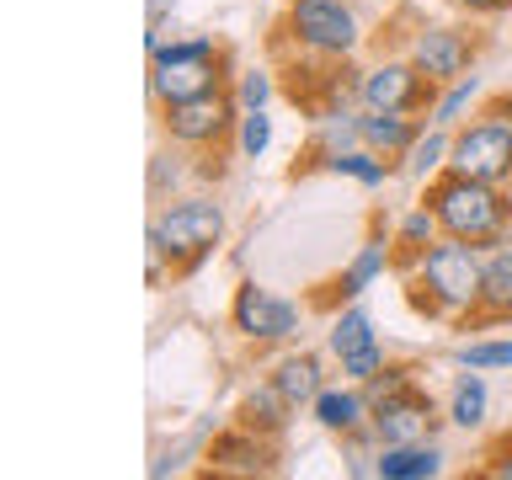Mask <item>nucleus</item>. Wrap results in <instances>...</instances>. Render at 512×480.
<instances>
[{"label": "nucleus", "instance_id": "f257e3e1", "mask_svg": "<svg viewBox=\"0 0 512 480\" xmlns=\"http://www.w3.org/2000/svg\"><path fill=\"white\" fill-rule=\"evenodd\" d=\"M480 283H486V256L470 240H432L427 256L416 262V278H411V304L438 320H459V315H475L480 304Z\"/></svg>", "mask_w": 512, "mask_h": 480}, {"label": "nucleus", "instance_id": "f03ea898", "mask_svg": "<svg viewBox=\"0 0 512 480\" xmlns=\"http://www.w3.org/2000/svg\"><path fill=\"white\" fill-rule=\"evenodd\" d=\"M422 203L438 214V230H443V235L470 240V246H480V251L502 246L507 219H512V203L502 198V187L475 182V176H459V171L427 176Z\"/></svg>", "mask_w": 512, "mask_h": 480}, {"label": "nucleus", "instance_id": "7ed1b4c3", "mask_svg": "<svg viewBox=\"0 0 512 480\" xmlns=\"http://www.w3.org/2000/svg\"><path fill=\"white\" fill-rule=\"evenodd\" d=\"M374 416H368V438L379 448L390 443H427L438 432V406L422 384L411 379V368H379L374 379Z\"/></svg>", "mask_w": 512, "mask_h": 480}, {"label": "nucleus", "instance_id": "20e7f679", "mask_svg": "<svg viewBox=\"0 0 512 480\" xmlns=\"http://www.w3.org/2000/svg\"><path fill=\"white\" fill-rule=\"evenodd\" d=\"M155 235L166 240L171 272L187 278V272H198L224 240V208L214 198H182V203H171L166 214H155Z\"/></svg>", "mask_w": 512, "mask_h": 480}, {"label": "nucleus", "instance_id": "39448f33", "mask_svg": "<svg viewBox=\"0 0 512 480\" xmlns=\"http://www.w3.org/2000/svg\"><path fill=\"white\" fill-rule=\"evenodd\" d=\"M283 32L315 59H347L363 38L352 0H288Z\"/></svg>", "mask_w": 512, "mask_h": 480}, {"label": "nucleus", "instance_id": "423d86ee", "mask_svg": "<svg viewBox=\"0 0 512 480\" xmlns=\"http://www.w3.org/2000/svg\"><path fill=\"white\" fill-rule=\"evenodd\" d=\"M443 171H459V176H475V182L502 187L512 176V118H507V107L480 112L464 134H454Z\"/></svg>", "mask_w": 512, "mask_h": 480}, {"label": "nucleus", "instance_id": "0eeeda50", "mask_svg": "<svg viewBox=\"0 0 512 480\" xmlns=\"http://www.w3.org/2000/svg\"><path fill=\"white\" fill-rule=\"evenodd\" d=\"M358 102L368 112H427L438 107V80L416 59H384L358 80Z\"/></svg>", "mask_w": 512, "mask_h": 480}, {"label": "nucleus", "instance_id": "6e6552de", "mask_svg": "<svg viewBox=\"0 0 512 480\" xmlns=\"http://www.w3.org/2000/svg\"><path fill=\"white\" fill-rule=\"evenodd\" d=\"M160 123H166V134L176 144H219L224 134H230L235 123V96L230 91H203V96H187V102H171L160 107Z\"/></svg>", "mask_w": 512, "mask_h": 480}, {"label": "nucleus", "instance_id": "1a4fd4ad", "mask_svg": "<svg viewBox=\"0 0 512 480\" xmlns=\"http://www.w3.org/2000/svg\"><path fill=\"white\" fill-rule=\"evenodd\" d=\"M230 320H235L240 336H251V342H288V336L299 331V304L278 299L262 283H240L235 304H230Z\"/></svg>", "mask_w": 512, "mask_h": 480}, {"label": "nucleus", "instance_id": "9d476101", "mask_svg": "<svg viewBox=\"0 0 512 480\" xmlns=\"http://www.w3.org/2000/svg\"><path fill=\"white\" fill-rule=\"evenodd\" d=\"M331 352H336V363H342V374L352 384H368L384 368V347H379V336H374V320H368L363 304H352V310L336 315V326H331Z\"/></svg>", "mask_w": 512, "mask_h": 480}, {"label": "nucleus", "instance_id": "9b49d317", "mask_svg": "<svg viewBox=\"0 0 512 480\" xmlns=\"http://www.w3.org/2000/svg\"><path fill=\"white\" fill-rule=\"evenodd\" d=\"M208 470L214 475H272L278 470V438L235 422L230 432L214 438V448H208Z\"/></svg>", "mask_w": 512, "mask_h": 480}, {"label": "nucleus", "instance_id": "f8f14e48", "mask_svg": "<svg viewBox=\"0 0 512 480\" xmlns=\"http://www.w3.org/2000/svg\"><path fill=\"white\" fill-rule=\"evenodd\" d=\"M411 59L422 64V70L438 80V86H454V80H464V70L475 64V43H470V32L432 22V27H416Z\"/></svg>", "mask_w": 512, "mask_h": 480}, {"label": "nucleus", "instance_id": "ddd939ff", "mask_svg": "<svg viewBox=\"0 0 512 480\" xmlns=\"http://www.w3.org/2000/svg\"><path fill=\"white\" fill-rule=\"evenodd\" d=\"M224 86V54H203V59H171V64H150V91L160 107L187 102V96L219 91Z\"/></svg>", "mask_w": 512, "mask_h": 480}, {"label": "nucleus", "instance_id": "4468645a", "mask_svg": "<svg viewBox=\"0 0 512 480\" xmlns=\"http://www.w3.org/2000/svg\"><path fill=\"white\" fill-rule=\"evenodd\" d=\"M358 134L368 150H379L384 160H400L411 155V144L422 139V123H416V112H358Z\"/></svg>", "mask_w": 512, "mask_h": 480}, {"label": "nucleus", "instance_id": "2eb2a0df", "mask_svg": "<svg viewBox=\"0 0 512 480\" xmlns=\"http://www.w3.org/2000/svg\"><path fill=\"white\" fill-rule=\"evenodd\" d=\"M315 422L326 432H342V438H358V432H368V416H374V400H368L363 390H320L315 395Z\"/></svg>", "mask_w": 512, "mask_h": 480}, {"label": "nucleus", "instance_id": "dca6fc26", "mask_svg": "<svg viewBox=\"0 0 512 480\" xmlns=\"http://www.w3.org/2000/svg\"><path fill=\"white\" fill-rule=\"evenodd\" d=\"M443 470V454L427 443H390V448H379V459H374V475L379 480H427V475H438Z\"/></svg>", "mask_w": 512, "mask_h": 480}, {"label": "nucleus", "instance_id": "f3484780", "mask_svg": "<svg viewBox=\"0 0 512 480\" xmlns=\"http://www.w3.org/2000/svg\"><path fill=\"white\" fill-rule=\"evenodd\" d=\"M470 320H512V246H491L486 256V283Z\"/></svg>", "mask_w": 512, "mask_h": 480}, {"label": "nucleus", "instance_id": "a211bd4d", "mask_svg": "<svg viewBox=\"0 0 512 480\" xmlns=\"http://www.w3.org/2000/svg\"><path fill=\"white\" fill-rule=\"evenodd\" d=\"M272 384H278V390L288 395V406H315V395L326 390V384H320V358L315 352H288V358L278 363V374H272Z\"/></svg>", "mask_w": 512, "mask_h": 480}, {"label": "nucleus", "instance_id": "6ab92c4d", "mask_svg": "<svg viewBox=\"0 0 512 480\" xmlns=\"http://www.w3.org/2000/svg\"><path fill=\"white\" fill-rule=\"evenodd\" d=\"M288 416H294V406H288V395H283L272 379H267V384H256V390L240 400V422L256 427V432H267V438H283Z\"/></svg>", "mask_w": 512, "mask_h": 480}, {"label": "nucleus", "instance_id": "aec40b11", "mask_svg": "<svg viewBox=\"0 0 512 480\" xmlns=\"http://www.w3.org/2000/svg\"><path fill=\"white\" fill-rule=\"evenodd\" d=\"M390 262H395L390 235H379V230H374V235H368V246L358 251V262H352V267L342 272V278H336V294H342V299H358L363 288L374 283V278H379V272L390 267Z\"/></svg>", "mask_w": 512, "mask_h": 480}, {"label": "nucleus", "instance_id": "412c9836", "mask_svg": "<svg viewBox=\"0 0 512 480\" xmlns=\"http://www.w3.org/2000/svg\"><path fill=\"white\" fill-rule=\"evenodd\" d=\"M438 235H443V230H438V214H432L427 203L411 208V214L400 219V235H395V262H400V267H416Z\"/></svg>", "mask_w": 512, "mask_h": 480}, {"label": "nucleus", "instance_id": "4be33fe9", "mask_svg": "<svg viewBox=\"0 0 512 480\" xmlns=\"http://www.w3.org/2000/svg\"><path fill=\"white\" fill-rule=\"evenodd\" d=\"M448 422H454V427H480V422H486V384H480V368L459 374L454 400H448Z\"/></svg>", "mask_w": 512, "mask_h": 480}, {"label": "nucleus", "instance_id": "5701e85b", "mask_svg": "<svg viewBox=\"0 0 512 480\" xmlns=\"http://www.w3.org/2000/svg\"><path fill=\"white\" fill-rule=\"evenodd\" d=\"M326 171L336 176H352V182H363V187H379L384 176H390V160H379V150H342V155H331L326 160Z\"/></svg>", "mask_w": 512, "mask_h": 480}, {"label": "nucleus", "instance_id": "b1692460", "mask_svg": "<svg viewBox=\"0 0 512 480\" xmlns=\"http://www.w3.org/2000/svg\"><path fill=\"white\" fill-rule=\"evenodd\" d=\"M448 144H454V139H448L438 123H432V134L422 128V139H416L411 155H406V171H411V176H438V171L448 166Z\"/></svg>", "mask_w": 512, "mask_h": 480}, {"label": "nucleus", "instance_id": "393cba45", "mask_svg": "<svg viewBox=\"0 0 512 480\" xmlns=\"http://www.w3.org/2000/svg\"><path fill=\"white\" fill-rule=\"evenodd\" d=\"M475 91H480V80H475V75L454 80V86H448V96H443L438 107H432V123H438V128H454V123H459V112L475 102Z\"/></svg>", "mask_w": 512, "mask_h": 480}, {"label": "nucleus", "instance_id": "a878e982", "mask_svg": "<svg viewBox=\"0 0 512 480\" xmlns=\"http://www.w3.org/2000/svg\"><path fill=\"white\" fill-rule=\"evenodd\" d=\"M267 144H272V118H267V107H256V112H246V118H240V155H246V160H262Z\"/></svg>", "mask_w": 512, "mask_h": 480}, {"label": "nucleus", "instance_id": "bb28decb", "mask_svg": "<svg viewBox=\"0 0 512 480\" xmlns=\"http://www.w3.org/2000/svg\"><path fill=\"white\" fill-rule=\"evenodd\" d=\"M459 363L464 368H512V342H464Z\"/></svg>", "mask_w": 512, "mask_h": 480}, {"label": "nucleus", "instance_id": "cd10ccee", "mask_svg": "<svg viewBox=\"0 0 512 480\" xmlns=\"http://www.w3.org/2000/svg\"><path fill=\"white\" fill-rule=\"evenodd\" d=\"M203 54H219L214 38H176V43H160L150 48V64H171V59H203Z\"/></svg>", "mask_w": 512, "mask_h": 480}, {"label": "nucleus", "instance_id": "c85d7f7f", "mask_svg": "<svg viewBox=\"0 0 512 480\" xmlns=\"http://www.w3.org/2000/svg\"><path fill=\"white\" fill-rule=\"evenodd\" d=\"M166 262H171V256H166V240H160L155 224H150V235H144V278H150V288L166 283Z\"/></svg>", "mask_w": 512, "mask_h": 480}, {"label": "nucleus", "instance_id": "c756f323", "mask_svg": "<svg viewBox=\"0 0 512 480\" xmlns=\"http://www.w3.org/2000/svg\"><path fill=\"white\" fill-rule=\"evenodd\" d=\"M267 96H272V75L267 70H246V75H240V107H246V112L267 107Z\"/></svg>", "mask_w": 512, "mask_h": 480}, {"label": "nucleus", "instance_id": "7c9ffc66", "mask_svg": "<svg viewBox=\"0 0 512 480\" xmlns=\"http://www.w3.org/2000/svg\"><path fill=\"white\" fill-rule=\"evenodd\" d=\"M480 475H486V480H512V438H507L502 448H496V454H491L486 464H480Z\"/></svg>", "mask_w": 512, "mask_h": 480}, {"label": "nucleus", "instance_id": "2f4dec72", "mask_svg": "<svg viewBox=\"0 0 512 480\" xmlns=\"http://www.w3.org/2000/svg\"><path fill=\"white\" fill-rule=\"evenodd\" d=\"M454 6H464V11H475V16H491V11H507L512 0H454Z\"/></svg>", "mask_w": 512, "mask_h": 480}]
</instances>
